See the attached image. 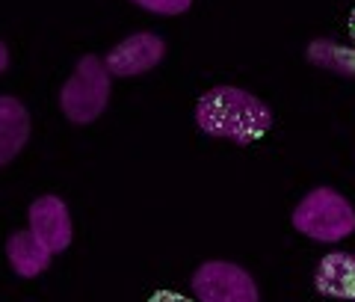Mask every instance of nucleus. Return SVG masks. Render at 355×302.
<instances>
[{
  "instance_id": "nucleus-7",
  "label": "nucleus",
  "mask_w": 355,
  "mask_h": 302,
  "mask_svg": "<svg viewBox=\"0 0 355 302\" xmlns=\"http://www.w3.org/2000/svg\"><path fill=\"white\" fill-rule=\"evenodd\" d=\"M30 140V113L15 95H0V169L9 166Z\"/></svg>"
},
{
  "instance_id": "nucleus-12",
  "label": "nucleus",
  "mask_w": 355,
  "mask_h": 302,
  "mask_svg": "<svg viewBox=\"0 0 355 302\" xmlns=\"http://www.w3.org/2000/svg\"><path fill=\"white\" fill-rule=\"evenodd\" d=\"M146 302H198V299H190V296L178 294V290H154Z\"/></svg>"
},
{
  "instance_id": "nucleus-10",
  "label": "nucleus",
  "mask_w": 355,
  "mask_h": 302,
  "mask_svg": "<svg viewBox=\"0 0 355 302\" xmlns=\"http://www.w3.org/2000/svg\"><path fill=\"white\" fill-rule=\"evenodd\" d=\"M305 57L317 69L355 81V48H349V44H340L335 39H314L308 42Z\"/></svg>"
},
{
  "instance_id": "nucleus-2",
  "label": "nucleus",
  "mask_w": 355,
  "mask_h": 302,
  "mask_svg": "<svg viewBox=\"0 0 355 302\" xmlns=\"http://www.w3.org/2000/svg\"><path fill=\"white\" fill-rule=\"evenodd\" d=\"M291 222L299 234L317 243H338L355 231V208L338 190L317 187L296 205Z\"/></svg>"
},
{
  "instance_id": "nucleus-8",
  "label": "nucleus",
  "mask_w": 355,
  "mask_h": 302,
  "mask_svg": "<svg viewBox=\"0 0 355 302\" xmlns=\"http://www.w3.org/2000/svg\"><path fill=\"white\" fill-rule=\"evenodd\" d=\"M317 294L331 299H355V255L331 252L317 264L314 273Z\"/></svg>"
},
{
  "instance_id": "nucleus-13",
  "label": "nucleus",
  "mask_w": 355,
  "mask_h": 302,
  "mask_svg": "<svg viewBox=\"0 0 355 302\" xmlns=\"http://www.w3.org/2000/svg\"><path fill=\"white\" fill-rule=\"evenodd\" d=\"M6 69H9V48L0 42V74H3Z\"/></svg>"
},
{
  "instance_id": "nucleus-1",
  "label": "nucleus",
  "mask_w": 355,
  "mask_h": 302,
  "mask_svg": "<svg viewBox=\"0 0 355 302\" xmlns=\"http://www.w3.org/2000/svg\"><path fill=\"white\" fill-rule=\"evenodd\" d=\"M196 125L214 140L252 145L272 128V110L240 86H214L198 98Z\"/></svg>"
},
{
  "instance_id": "nucleus-14",
  "label": "nucleus",
  "mask_w": 355,
  "mask_h": 302,
  "mask_svg": "<svg viewBox=\"0 0 355 302\" xmlns=\"http://www.w3.org/2000/svg\"><path fill=\"white\" fill-rule=\"evenodd\" d=\"M349 36H352V42H355V9L349 12Z\"/></svg>"
},
{
  "instance_id": "nucleus-9",
  "label": "nucleus",
  "mask_w": 355,
  "mask_h": 302,
  "mask_svg": "<svg viewBox=\"0 0 355 302\" xmlns=\"http://www.w3.org/2000/svg\"><path fill=\"white\" fill-rule=\"evenodd\" d=\"M6 258L21 278H36L51 267V249L33 231H15L6 240Z\"/></svg>"
},
{
  "instance_id": "nucleus-11",
  "label": "nucleus",
  "mask_w": 355,
  "mask_h": 302,
  "mask_svg": "<svg viewBox=\"0 0 355 302\" xmlns=\"http://www.w3.org/2000/svg\"><path fill=\"white\" fill-rule=\"evenodd\" d=\"M130 3H137L139 9L154 12V15H184V12H190L193 0H130Z\"/></svg>"
},
{
  "instance_id": "nucleus-6",
  "label": "nucleus",
  "mask_w": 355,
  "mask_h": 302,
  "mask_svg": "<svg viewBox=\"0 0 355 302\" xmlns=\"http://www.w3.org/2000/svg\"><path fill=\"white\" fill-rule=\"evenodd\" d=\"M30 231L48 246L51 255L65 252L71 246L74 226H71V210L60 196H39L27 210Z\"/></svg>"
},
{
  "instance_id": "nucleus-3",
  "label": "nucleus",
  "mask_w": 355,
  "mask_h": 302,
  "mask_svg": "<svg viewBox=\"0 0 355 302\" xmlns=\"http://www.w3.org/2000/svg\"><path fill=\"white\" fill-rule=\"evenodd\" d=\"M110 83H113V77H110L101 57H95V53L80 57L74 65V74L62 83L60 92V107L65 119L71 125L95 121L110 104Z\"/></svg>"
},
{
  "instance_id": "nucleus-4",
  "label": "nucleus",
  "mask_w": 355,
  "mask_h": 302,
  "mask_svg": "<svg viewBox=\"0 0 355 302\" xmlns=\"http://www.w3.org/2000/svg\"><path fill=\"white\" fill-rule=\"evenodd\" d=\"M198 302H261V290L249 270L234 261H205L193 273Z\"/></svg>"
},
{
  "instance_id": "nucleus-5",
  "label": "nucleus",
  "mask_w": 355,
  "mask_h": 302,
  "mask_svg": "<svg viewBox=\"0 0 355 302\" xmlns=\"http://www.w3.org/2000/svg\"><path fill=\"white\" fill-rule=\"evenodd\" d=\"M166 57V42L157 33H133V36L121 39L113 51H107L104 65L110 77H137L151 69H157Z\"/></svg>"
}]
</instances>
